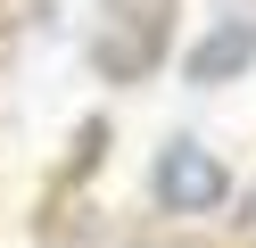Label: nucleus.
Wrapping results in <instances>:
<instances>
[{
	"label": "nucleus",
	"instance_id": "2",
	"mask_svg": "<svg viewBox=\"0 0 256 248\" xmlns=\"http://www.w3.org/2000/svg\"><path fill=\"white\" fill-rule=\"evenodd\" d=\"M149 207L174 215V223H198V215L232 207V165H223L198 132H174V141L149 157Z\"/></svg>",
	"mask_w": 256,
	"mask_h": 248
},
{
	"label": "nucleus",
	"instance_id": "1",
	"mask_svg": "<svg viewBox=\"0 0 256 248\" xmlns=\"http://www.w3.org/2000/svg\"><path fill=\"white\" fill-rule=\"evenodd\" d=\"M174 25H182V0H91L83 66L108 91H132L174 58Z\"/></svg>",
	"mask_w": 256,
	"mask_h": 248
},
{
	"label": "nucleus",
	"instance_id": "4",
	"mask_svg": "<svg viewBox=\"0 0 256 248\" xmlns=\"http://www.w3.org/2000/svg\"><path fill=\"white\" fill-rule=\"evenodd\" d=\"M100 157H108V116H83V124H74V157H66V174H58V182H91V174H100Z\"/></svg>",
	"mask_w": 256,
	"mask_h": 248
},
{
	"label": "nucleus",
	"instance_id": "3",
	"mask_svg": "<svg viewBox=\"0 0 256 248\" xmlns=\"http://www.w3.org/2000/svg\"><path fill=\"white\" fill-rule=\"evenodd\" d=\"M256 66V17H206V33L182 50V83L190 91H223Z\"/></svg>",
	"mask_w": 256,
	"mask_h": 248
}]
</instances>
